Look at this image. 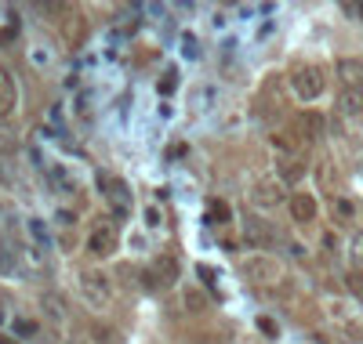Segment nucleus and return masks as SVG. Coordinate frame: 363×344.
I'll return each instance as SVG.
<instances>
[{"mask_svg": "<svg viewBox=\"0 0 363 344\" xmlns=\"http://www.w3.org/2000/svg\"><path fill=\"white\" fill-rule=\"evenodd\" d=\"M0 344H15V340H8V337H0Z\"/></svg>", "mask_w": 363, "mask_h": 344, "instance_id": "obj_19", "label": "nucleus"}, {"mask_svg": "<svg viewBox=\"0 0 363 344\" xmlns=\"http://www.w3.org/2000/svg\"><path fill=\"white\" fill-rule=\"evenodd\" d=\"M84 33H87V25H84V18H77V25H73V22L66 25V37H69V44H80V40H84Z\"/></svg>", "mask_w": 363, "mask_h": 344, "instance_id": "obj_13", "label": "nucleus"}, {"mask_svg": "<svg viewBox=\"0 0 363 344\" xmlns=\"http://www.w3.org/2000/svg\"><path fill=\"white\" fill-rule=\"evenodd\" d=\"M291 87H294V95H298L301 102H313V98L323 95V73H320L316 66H301V69H294Z\"/></svg>", "mask_w": 363, "mask_h": 344, "instance_id": "obj_2", "label": "nucleus"}, {"mask_svg": "<svg viewBox=\"0 0 363 344\" xmlns=\"http://www.w3.org/2000/svg\"><path fill=\"white\" fill-rule=\"evenodd\" d=\"M240 272H244L247 279H251V283H277V279H280V261L277 258H265V254H251V258H244V261H240Z\"/></svg>", "mask_w": 363, "mask_h": 344, "instance_id": "obj_1", "label": "nucleus"}, {"mask_svg": "<svg viewBox=\"0 0 363 344\" xmlns=\"http://www.w3.org/2000/svg\"><path fill=\"white\" fill-rule=\"evenodd\" d=\"M99 181H102V189H109V193H106V200L113 203V210H116V214H128V207H131L128 185L120 181V178H99Z\"/></svg>", "mask_w": 363, "mask_h": 344, "instance_id": "obj_6", "label": "nucleus"}, {"mask_svg": "<svg viewBox=\"0 0 363 344\" xmlns=\"http://www.w3.org/2000/svg\"><path fill=\"white\" fill-rule=\"evenodd\" d=\"M8 145H11V131H8V127H0V152H4Z\"/></svg>", "mask_w": 363, "mask_h": 344, "instance_id": "obj_15", "label": "nucleus"}, {"mask_svg": "<svg viewBox=\"0 0 363 344\" xmlns=\"http://www.w3.org/2000/svg\"><path fill=\"white\" fill-rule=\"evenodd\" d=\"M15 102H18V87H15V76L11 69L0 62V120H8L15 113Z\"/></svg>", "mask_w": 363, "mask_h": 344, "instance_id": "obj_4", "label": "nucleus"}, {"mask_svg": "<svg viewBox=\"0 0 363 344\" xmlns=\"http://www.w3.org/2000/svg\"><path fill=\"white\" fill-rule=\"evenodd\" d=\"M178 275H182V265H178V258H171V254L157 258L153 268H149V279H153V287H160V290L174 287V283H178Z\"/></svg>", "mask_w": 363, "mask_h": 344, "instance_id": "obj_3", "label": "nucleus"}, {"mask_svg": "<svg viewBox=\"0 0 363 344\" xmlns=\"http://www.w3.org/2000/svg\"><path fill=\"white\" fill-rule=\"evenodd\" d=\"M113 246H116V225L113 222H106L91 232V254H109Z\"/></svg>", "mask_w": 363, "mask_h": 344, "instance_id": "obj_7", "label": "nucleus"}, {"mask_svg": "<svg viewBox=\"0 0 363 344\" xmlns=\"http://www.w3.org/2000/svg\"><path fill=\"white\" fill-rule=\"evenodd\" d=\"M345 287L352 290V297L363 301V272H349V275H345Z\"/></svg>", "mask_w": 363, "mask_h": 344, "instance_id": "obj_12", "label": "nucleus"}, {"mask_svg": "<svg viewBox=\"0 0 363 344\" xmlns=\"http://www.w3.org/2000/svg\"><path fill=\"white\" fill-rule=\"evenodd\" d=\"M145 217H149V225H160V210H157V207H149Z\"/></svg>", "mask_w": 363, "mask_h": 344, "instance_id": "obj_16", "label": "nucleus"}, {"mask_svg": "<svg viewBox=\"0 0 363 344\" xmlns=\"http://www.w3.org/2000/svg\"><path fill=\"white\" fill-rule=\"evenodd\" d=\"M356 254H359V258H363V236H359V239H356Z\"/></svg>", "mask_w": 363, "mask_h": 344, "instance_id": "obj_18", "label": "nucleus"}, {"mask_svg": "<svg viewBox=\"0 0 363 344\" xmlns=\"http://www.w3.org/2000/svg\"><path fill=\"white\" fill-rule=\"evenodd\" d=\"M186 304H193V311H200V304H203V297H200V294H193V297H186Z\"/></svg>", "mask_w": 363, "mask_h": 344, "instance_id": "obj_17", "label": "nucleus"}, {"mask_svg": "<svg viewBox=\"0 0 363 344\" xmlns=\"http://www.w3.org/2000/svg\"><path fill=\"white\" fill-rule=\"evenodd\" d=\"M291 217L294 222H313L316 217V200L306 196V193H294L291 196Z\"/></svg>", "mask_w": 363, "mask_h": 344, "instance_id": "obj_8", "label": "nucleus"}, {"mask_svg": "<svg viewBox=\"0 0 363 344\" xmlns=\"http://www.w3.org/2000/svg\"><path fill=\"white\" fill-rule=\"evenodd\" d=\"M80 290L87 294V301L95 304V308H102V304L109 301V283H106V275H99V272H84Z\"/></svg>", "mask_w": 363, "mask_h": 344, "instance_id": "obj_5", "label": "nucleus"}, {"mask_svg": "<svg viewBox=\"0 0 363 344\" xmlns=\"http://www.w3.org/2000/svg\"><path fill=\"white\" fill-rule=\"evenodd\" d=\"M255 200L262 203V207H272V203H280L284 196H280V185H272V181H262L258 189H255Z\"/></svg>", "mask_w": 363, "mask_h": 344, "instance_id": "obj_10", "label": "nucleus"}, {"mask_svg": "<svg viewBox=\"0 0 363 344\" xmlns=\"http://www.w3.org/2000/svg\"><path fill=\"white\" fill-rule=\"evenodd\" d=\"M244 236H247L251 246H265L272 239V232L265 229V222H258V217H247V222H244Z\"/></svg>", "mask_w": 363, "mask_h": 344, "instance_id": "obj_9", "label": "nucleus"}, {"mask_svg": "<svg viewBox=\"0 0 363 344\" xmlns=\"http://www.w3.org/2000/svg\"><path fill=\"white\" fill-rule=\"evenodd\" d=\"M338 109H342L345 116H356V113L363 109V95H359V91H345V95L338 98Z\"/></svg>", "mask_w": 363, "mask_h": 344, "instance_id": "obj_11", "label": "nucleus"}, {"mask_svg": "<svg viewBox=\"0 0 363 344\" xmlns=\"http://www.w3.org/2000/svg\"><path fill=\"white\" fill-rule=\"evenodd\" d=\"M44 304H48V316L51 319H62V301H58V297H44Z\"/></svg>", "mask_w": 363, "mask_h": 344, "instance_id": "obj_14", "label": "nucleus"}]
</instances>
